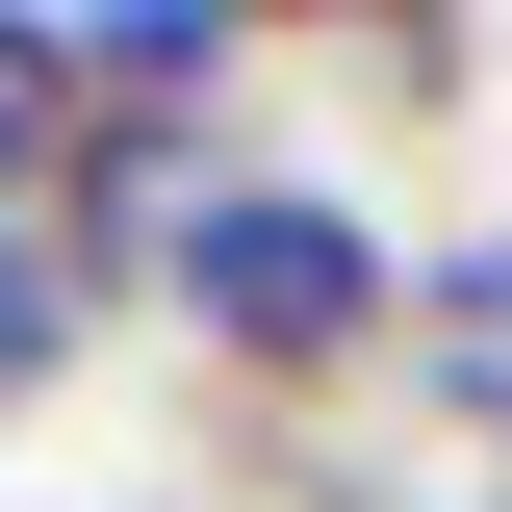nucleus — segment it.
I'll return each mask as SVG.
<instances>
[{
  "mask_svg": "<svg viewBox=\"0 0 512 512\" xmlns=\"http://www.w3.org/2000/svg\"><path fill=\"white\" fill-rule=\"evenodd\" d=\"M410 384H436L461 436H512V231H461V256H410Z\"/></svg>",
  "mask_w": 512,
  "mask_h": 512,
  "instance_id": "2",
  "label": "nucleus"
},
{
  "mask_svg": "<svg viewBox=\"0 0 512 512\" xmlns=\"http://www.w3.org/2000/svg\"><path fill=\"white\" fill-rule=\"evenodd\" d=\"M154 308L205 333V359L282 410V384H359V359H410V256H384V205L359 180H282V154H205V205H180V256H154Z\"/></svg>",
  "mask_w": 512,
  "mask_h": 512,
  "instance_id": "1",
  "label": "nucleus"
},
{
  "mask_svg": "<svg viewBox=\"0 0 512 512\" xmlns=\"http://www.w3.org/2000/svg\"><path fill=\"white\" fill-rule=\"evenodd\" d=\"M461 512H512V461H487V487H461Z\"/></svg>",
  "mask_w": 512,
  "mask_h": 512,
  "instance_id": "4",
  "label": "nucleus"
},
{
  "mask_svg": "<svg viewBox=\"0 0 512 512\" xmlns=\"http://www.w3.org/2000/svg\"><path fill=\"white\" fill-rule=\"evenodd\" d=\"M77 359V282H52V256H26V231H0V410H26V384H52Z\"/></svg>",
  "mask_w": 512,
  "mask_h": 512,
  "instance_id": "3",
  "label": "nucleus"
}]
</instances>
